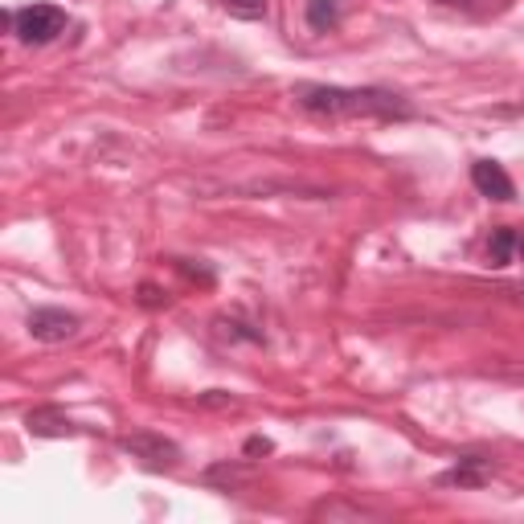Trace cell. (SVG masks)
Returning a JSON list of instances; mask_svg holds the SVG:
<instances>
[{"mask_svg":"<svg viewBox=\"0 0 524 524\" xmlns=\"http://www.w3.org/2000/svg\"><path fill=\"white\" fill-rule=\"evenodd\" d=\"M295 103L308 115H328V119H410L414 107L393 95L381 91V86H316L303 82L295 86Z\"/></svg>","mask_w":524,"mask_h":524,"instance_id":"cell-1","label":"cell"},{"mask_svg":"<svg viewBox=\"0 0 524 524\" xmlns=\"http://www.w3.org/2000/svg\"><path fill=\"white\" fill-rule=\"evenodd\" d=\"M62 29H66V13L58 5H29V9L13 13V33L21 41H29V46H46Z\"/></svg>","mask_w":524,"mask_h":524,"instance_id":"cell-2","label":"cell"},{"mask_svg":"<svg viewBox=\"0 0 524 524\" xmlns=\"http://www.w3.org/2000/svg\"><path fill=\"white\" fill-rule=\"evenodd\" d=\"M123 451H127L131 459H140L144 467H152V471H168V467H177V459H181V447L168 443L164 434H152V430L127 434V439H123Z\"/></svg>","mask_w":524,"mask_h":524,"instance_id":"cell-3","label":"cell"},{"mask_svg":"<svg viewBox=\"0 0 524 524\" xmlns=\"http://www.w3.org/2000/svg\"><path fill=\"white\" fill-rule=\"evenodd\" d=\"M74 332H78V316L62 312V308H37V312H29V336L33 340L58 344V340H70Z\"/></svg>","mask_w":524,"mask_h":524,"instance_id":"cell-4","label":"cell"},{"mask_svg":"<svg viewBox=\"0 0 524 524\" xmlns=\"http://www.w3.org/2000/svg\"><path fill=\"white\" fill-rule=\"evenodd\" d=\"M471 181H475V189L484 193L488 201H512L516 197V185H512V177L496 164V160H475L471 164Z\"/></svg>","mask_w":524,"mask_h":524,"instance_id":"cell-5","label":"cell"},{"mask_svg":"<svg viewBox=\"0 0 524 524\" xmlns=\"http://www.w3.org/2000/svg\"><path fill=\"white\" fill-rule=\"evenodd\" d=\"M25 426H29V434H37V439H70L74 434V422L62 414V410H33L29 418H25Z\"/></svg>","mask_w":524,"mask_h":524,"instance_id":"cell-6","label":"cell"},{"mask_svg":"<svg viewBox=\"0 0 524 524\" xmlns=\"http://www.w3.org/2000/svg\"><path fill=\"white\" fill-rule=\"evenodd\" d=\"M488 479H492V463L488 459H459V467H451L447 475H443V484H459V488H484L488 484Z\"/></svg>","mask_w":524,"mask_h":524,"instance_id":"cell-7","label":"cell"},{"mask_svg":"<svg viewBox=\"0 0 524 524\" xmlns=\"http://www.w3.org/2000/svg\"><path fill=\"white\" fill-rule=\"evenodd\" d=\"M336 21H340V5H336V0H308V25L316 33L336 29Z\"/></svg>","mask_w":524,"mask_h":524,"instance_id":"cell-8","label":"cell"},{"mask_svg":"<svg viewBox=\"0 0 524 524\" xmlns=\"http://www.w3.org/2000/svg\"><path fill=\"white\" fill-rule=\"evenodd\" d=\"M516 246H520L516 230L500 226V230L492 234V242H488V258H492V267H508V258H512V250H516Z\"/></svg>","mask_w":524,"mask_h":524,"instance_id":"cell-9","label":"cell"},{"mask_svg":"<svg viewBox=\"0 0 524 524\" xmlns=\"http://www.w3.org/2000/svg\"><path fill=\"white\" fill-rule=\"evenodd\" d=\"M222 9L238 21H258V17H267V0H222Z\"/></svg>","mask_w":524,"mask_h":524,"instance_id":"cell-10","label":"cell"},{"mask_svg":"<svg viewBox=\"0 0 524 524\" xmlns=\"http://www.w3.org/2000/svg\"><path fill=\"white\" fill-rule=\"evenodd\" d=\"M246 455H271V439H250V443H246Z\"/></svg>","mask_w":524,"mask_h":524,"instance_id":"cell-11","label":"cell"},{"mask_svg":"<svg viewBox=\"0 0 524 524\" xmlns=\"http://www.w3.org/2000/svg\"><path fill=\"white\" fill-rule=\"evenodd\" d=\"M205 406H234V398H226V393H222V389H213V393H209V398H205Z\"/></svg>","mask_w":524,"mask_h":524,"instance_id":"cell-12","label":"cell"},{"mask_svg":"<svg viewBox=\"0 0 524 524\" xmlns=\"http://www.w3.org/2000/svg\"><path fill=\"white\" fill-rule=\"evenodd\" d=\"M140 295H144V303H148V308H156V303H160V295H156V287H144Z\"/></svg>","mask_w":524,"mask_h":524,"instance_id":"cell-13","label":"cell"},{"mask_svg":"<svg viewBox=\"0 0 524 524\" xmlns=\"http://www.w3.org/2000/svg\"><path fill=\"white\" fill-rule=\"evenodd\" d=\"M516 250H520V258H524V238H520V246H516Z\"/></svg>","mask_w":524,"mask_h":524,"instance_id":"cell-14","label":"cell"}]
</instances>
